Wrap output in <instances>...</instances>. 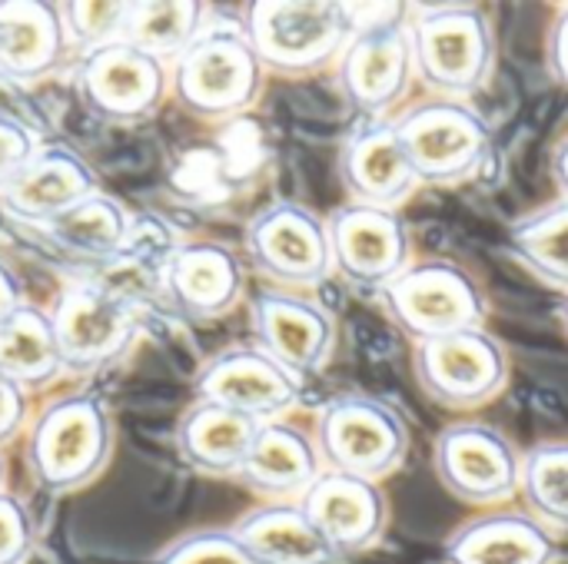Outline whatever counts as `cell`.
<instances>
[{"label":"cell","instance_id":"1","mask_svg":"<svg viewBox=\"0 0 568 564\" xmlns=\"http://www.w3.org/2000/svg\"><path fill=\"white\" fill-rule=\"evenodd\" d=\"M113 416L93 392H70L43 406L23 435V462L37 489L67 495L87 489L110 462Z\"/></svg>","mask_w":568,"mask_h":564},{"label":"cell","instance_id":"2","mask_svg":"<svg viewBox=\"0 0 568 564\" xmlns=\"http://www.w3.org/2000/svg\"><path fill=\"white\" fill-rule=\"evenodd\" d=\"M266 80L243 23L210 20L206 30L170 63V90L176 103L206 123L246 113Z\"/></svg>","mask_w":568,"mask_h":564},{"label":"cell","instance_id":"3","mask_svg":"<svg viewBox=\"0 0 568 564\" xmlns=\"http://www.w3.org/2000/svg\"><path fill=\"white\" fill-rule=\"evenodd\" d=\"M416 80L436 100L469 103L496 70V30L479 7H426L409 17Z\"/></svg>","mask_w":568,"mask_h":564},{"label":"cell","instance_id":"4","mask_svg":"<svg viewBox=\"0 0 568 564\" xmlns=\"http://www.w3.org/2000/svg\"><path fill=\"white\" fill-rule=\"evenodd\" d=\"M240 23L266 73L283 76L336 66L353 37L346 3L336 0H256Z\"/></svg>","mask_w":568,"mask_h":564},{"label":"cell","instance_id":"5","mask_svg":"<svg viewBox=\"0 0 568 564\" xmlns=\"http://www.w3.org/2000/svg\"><path fill=\"white\" fill-rule=\"evenodd\" d=\"M389 322L416 342L483 329L489 299L476 276L453 259H413L379 296Z\"/></svg>","mask_w":568,"mask_h":564},{"label":"cell","instance_id":"6","mask_svg":"<svg viewBox=\"0 0 568 564\" xmlns=\"http://www.w3.org/2000/svg\"><path fill=\"white\" fill-rule=\"evenodd\" d=\"M313 439L326 469L369 482L389 479L409 452L403 412L366 392H346L320 406Z\"/></svg>","mask_w":568,"mask_h":564},{"label":"cell","instance_id":"7","mask_svg":"<svg viewBox=\"0 0 568 564\" xmlns=\"http://www.w3.org/2000/svg\"><path fill=\"white\" fill-rule=\"evenodd\" d=\"M403 150L423 186H456L476 180L493 156L486 116L463 100H426L396 120Z\"/></svg>","mask_w":568,"mask_h":564},{"label":"cell","instance_id":"8","mask_svg":"<svg viewBox=\"0 0 568 564\" xmlns=\"http://www.w3.org/2000/svg\"><path fill=\"white\" fill-rule=\"evenodd\" d=\"M243 253L273 289L306 293L333 276L326 219L293 199H276L246 223Z\"/></svg>","mask_w":568,"mask_h":564},{"label":"cell","instance_id":"9","mask_svg":"<svg viewBox=\"0 0 568 564\" xmlns=\"http://www.w3.org/2000/svg\"><path fill=\"white\" fill-rule=\"evenodd\" d=\"M413 376L429 402L453 412H476L506 392L509 356L486 326L463 329L416 342Z\"/></svg>","mask_w":568,"mask_h":564},{"label":"cell","instance_id":"10","mask_svg":"<svg viewBox=\"0 0 568 564\" xmlns=\"http://www.w3.org/2000/svg\"><path fill=\"white\" fill-rule=\"evenodd\" d=\"M433 472L456 502L493 512L519 495L523 455L496 425L463 419L436 435Z\"/></svg>","mask_w":568,"mask_h":564},{"label":"cell","instance_id":"11","mask_svg":"<svg viewBox=\"0 0 568 564\" xmlns=\"http://www.w3.org/2000/svg\"><path fill=\"white\" fill-rule=\"evenodd\" d=\"M73 86L80 103L106 123H143L170 93V63L150 57L130 40L80 53Z\"/></svg>","mask_w":568,"mask_h":564},{"label":"cell","instance_id":"12","mask_svg":"<svg viewBox=\"0 0 568 564\" xmlns=\"http://www.w3.org/2000/svg\"><path fill=\"white\" fill-rule=\"evenodd\" d=\"M50 326L63 359V372L90 376L120 362L136 339L133 306L103 286L73 283L50 309Z\"/></svg>","mask_w":568,"mask_h":564},{"label":"cell","instance_id":"13","mask_svg":"<svg viewBox=\"0 0 568 564\" xmlns=\"http://www.w3.org/2000/svg\"><path fill=\"white\" fill-rule=\"evenodd\" d=\"M333 273L359 293L379 296L413 266V233L399 209L343 203L326 219Z\"/></svg>","mask_w":568,"mask_h":564},{"label":"cell","instance_id":"14","mask_svg":"<svg viewBox=\"0 0 568 564\" xmlns=\"http://www.w3.org/2000/svg\"><path fill=\"white\" fill-rule=\"evenodd\" d=\"M416 80L409 17L353 30L336 60V86L363 120H386Z\"/></svg>","mask_w":568,"mask_h":564},{"label":"cell","instance_id":"15","mask_svg":"<svg viewBox=\"0 0 568 564\" xmlns=\"http://www.w3.org/2000/svg\"><path fill=\"white\" fill-rule=\"evenodd\" d=\"M250 329L253 346H260L300 382L320 376L336 349L333 312L320 299L296 289H256L250 299Z\"/></svg>","mask_w":568,"mask_h":564},{"label":"cell","instance_id":"16","mask_svg":"<svg viewBox=\"0 0 568 564\" xmlns=\"http://www.w3.org/2000/svg\"><path fill=\"white\" fill-rule=\"evenodd\" d=\"M196 399L216 402L256 422H276L296 409L303 382L260 346H230L196 372Z\"/></svg>","mask_w":568,"mask_h":564},{"label":"cell","instance_id":"17","mask_svg":"<svg viewBox=\"0 0 568 564\" xmlns=\"http://www.w3.org/2000/svg\"><path fill=\"white\" fill-rule=\"evenodd\" d=\"M339 183L349 203L399 209L423 183L403 150L396 120H363L339 146Z\"/></svg>","mask_w":568,"mask_h":564},{"label":"cell","instance_id":"18","mask_svg":"<svg viewBox=\"0 0 568 564\" xmlns=\"http://www.w3.org/2000/svg\"><path fill=\"white\" fill-rule=\"evenodd\" d=\"M300 505L343 558L379 545L389 525V502L383 485L333 469H323Z\"/></svg>","mask_w":568,"mask_h":564},{"label":"cell","instance_id":"19","mask_svg":"<svg viewBox=\"0 0 568 564\" xmlns=\"http://www.w3.org/2000/svg\"><path fill=\"white\" fill-rule=\"evenodd\" d=\"M246 289V266L230 246L213 239H196L166 259L163 293L170 306L193 322H213L226 316Z\"/></svg>","mask_w":568,"mask_h":564},{"label":"cell","instance_id":"20","mask_svg":"<svg viewBox=\"0 0 568 564\" xmlns=\"http://www.w3.org/2000/svg\"><path fill=\"white\" fill-rule=\"evenodd\" d=\"M100 193L93 166L70 146L50 143L23 166V173L0 193V206L23 223L47 226L70 206Z\"/></svg>","mask_w":568,"mask_h":564},{"label":"cell","instance_id":"21","mask_svg":"<svg viewBox=\"0 0 568 564\" xmlns=\"http://www.w3.org/2000/svg\"><path fill=\"white\" fill-rule=\"evenodd\" d=\"M323 469L316 439L300 425L276 419L260 425L236 479L266 502H300Z\"/></svg>","mask_w":568,"mask_h":564},{"label":"cell","instance_id":"22","mask_svg":"<svg viewBox=\"0 0 568 564\" xmlns=\"http://www.w3.org/2000/svg\"><path fill=\"white\" fill-rule=\"evenodd\" d=\"M446 564H556L559 539L523 512H486L459 525L446 548Z\"/></svg>","mask_w":568,"mask_h":564},{"label":"cell","instance_id":"23","mask_svg":"<svg viewBox=\"0 0 568 564\" xmlns=\"http://www.w3.org/2000/svg\"><path fill=\"white\" fill-rule=\"evenodd\" d=\"M70 50L60 3L0 0V70L13 83H37L60 70Z\"/></svg>","mask_w":568,"mask_h":564},{"label":"cell","instance_id":"24","mask_svg":"<svg viewBox=\"0 0 568 564\" xmlns=\"http://www.w3.org/2000/svg\"><path fill=\"white\" fill-rule=\"evenodd\" d=\"M233 532L256 564H343L346 558L326 542L300 502H263L246 512Z\"/></svg>","mask_w":568,"mask_h":564},{"label":"cell","instance_id":"25","mask_svg":"<svg viewBox=\"0 0 568 564\" xmlns=\"http://www.w3.org/2000/svg\"><path fill=\"white\" fill-rule=\"evenodd\" d=\"M260 425L250 416L196 399L176 422V452L193 472L240 475Z\"/></svg>","mask_w":568,"mask_h":564},{"label":"cell","instance_id":"26","mask_svg":"<svg viewBox=\"0 0 568 564\" xmlns=\"http://www.w3.org/2000/svg\"><path fill=\"white\" fill-rule=\"evenodd\" d=\"M0 376L17 382L23 392L47 389L63 376V359L50 326V312L23 302L0 326Z\"/></svg>","mask_w":568,"mask_h":564},{"label":"cell","instance_id":"27","mask_svg":"<svg viewBox=\"0 0 568 564\" xmlns=\"http://www.w3.org/2000/svg\"><path fill=\"white\" fill-rule=\"evenodd\" d=\"M43 229L70 256L106 259L123 246V239L130 233V216L120 206V199H113L100 189V193L87 196L83 203L70 206L67 213H60L57 219H50Z\"/></svg>","mask_w":568,"mask_h":564},{"label":"cell","instance_id":"28","mask_svg":"<svg viewBox=\"0 0 568 564\" xmlns=\"http://www.w3.org/2000/svg\"><path fill=\"white\" fill-rule=\"evenodd\" d=\"M516 259L549 289L568 296V203L556 199L519 223L509 233Z\"/></svg>","mask_w":568,"mask_h":564},{"label":"cell","instance_id":"29","mask_svg":"<svg viewBox=\"0 0 568 564\" xmlns=\"http://www.w3.org/2000/svg\"><path fill=\"white\" fill-rule=\"evenodd\" d=\"M206 3L196 0H133L126 40L150 57L173 63L206 30Z\"/></svg>","mask_w":568,"mask_h":564},{"label":"cell","instance_id":"30","mask_svg":"<svg viewBox=\"0 0 568 564\" xmlns=\"http://www.w3.org/2000/svg\"><path fill=\"white\" fill-rule=\"evenodd\" d=\"M519 495L556 539L568 535V442H542L523 455Z\"/></svg>","mask_w":568,"mask_h":564},{"label":"cell","instance_id":"31","mask_svg":"<svg viewBox=\"0 0 568 564\" xmlns=\"http://www.w3.org/2000/svg\"><path fill=\"white\" fill-rule=\"evenodd\" d=\"M63 27L70 47H80V53L126 40L133 0H73L60 3Z\"/></svg>","mask_w":568,"mask_h":564},{"label":"cell","instance_id":"32","mask_svg":"<svg viewBox=\"0 0 568 564\" xmlns=\"http://www.w3.org/2000/svg\"><path fill=\"white\" fill-rule=\"evenodd\" d=\"M153 564H256L233 529H203L170 542Z\"/></svg>","mask_w":568,"mask_h":564},{"label":"cell","instance_id":"33","mask_svg":"<svg viewBox=\"0 0 568 564\" xmlns=\"http://www.w3.org/2000/svg\"><path fill=\"white\" fill-rule=\"evenodd\" d=\"M33 552V522L27 505L0 492V564H23Z\"/></svg>","mask_w":568,"mask_h":564},{"label":"cell","instance_id":"34","mask_svg":"<svg viewBox=\"0 0 568 564\" xmlns=\"http://www.w3.org/2000/svg\"><path fill=\"white\" fill-rule=\"evenodd\" d=\"M37 150L40 140L33 126L0 113V193L23 173V166L37 156Z\"/></svg>","mask_w":568,"mask_h":564},{"label":"cell","instance_id":"35","mask_svg":"<svg viewBox=\"0 0 568 564\" xmlns=\"http://www.w3.org/2000/svg\"><path fill=\"white\" fill-rule=\"evenodd\" d=\"M23 425H30L27 392L17 382H10L7 376H0V445L17 439L23 432Z\"/></svg>","mask_w":568,"mask_h":564},{"label":"cell","instance_id":"36","mask_svg":"<svg viewBox=\"0 0 568 564\" xmlns=\"http://www.w3.org/2000/svg\"><path fill=\"white\" fill-rule=\"evenodd\" d=\"M546 66H549V76L568 90V3L559 7L552 27H549V37H546Z\"/></svg>","mask_w":568,"mask_h":564},{"label":"cell","instance_id":"37","mask_svg":"<svg viewBox=\"0 0 568 564\" xmlns=\"http://www.w3.org/2000/svg\"><path fill=\"white\" fill-rule=\"evenodd\" d=\"M0 113L20 120V123H27V126H33V110H30V103L23 100V86L13 83L3 70H0Z\"/></svg>","mask_w":568,"mask_h":564},{"label":"cell","instance_id":"38","mask_svg":"<svg viewBox=\"0 0 568 564\" xmlns=\"http://www.w3.org/2000/svg\"><path fill=\"white\" fill-rule=\"evenodd\" d=\"M23 302H27V299H23V289H20L17 273L0 259V326H3Z\"/></svg>","mask_w":568,"mask_h":564},{"label":"cell","instance_id":"39","mask_svg":"<svg viewBox=\"0 0 568 564\" xmlns=\"http://www.w3.org/2000/svg\"><path fill=\"white\" fill-rule=\"evenodd\" d=\"M552 180L559 186V199L568 203V136H562L552 150Z\"/></svg>","mask_w":568,"mask_h":564},{"label":"cell","instance_id":"40","mask_svg":"<svg viewBox=\"0 0 568 564\" xmlns=\"http://www.w3.org/2000/svg\"><path fill=\"white\" fill-rule=\"evenodd\" d=\"M559 322H562V332H566V339H568V296H566V302H562V309H559Z\"/></svg>","mask_w":568,"mask_h":564},{"label":"cell","instance_id":"41","mask_svg":"<svg viewBox=\"0 0 568 564\" xmlns=\"http://www.w3.org/2000/svg\"><path fill=\"white\" fill-rule=\"evenodd\" d=\"M3 482H7V462H3V455H0V492H7Z\"/></svg>","mask_w":568,"mask_h":564}]
</instances>
